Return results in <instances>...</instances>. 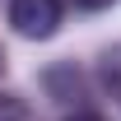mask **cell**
<instances>
[{
    "label": "cell",
    "mask_w": 121,
    "mask_h": 121,
    "mask_svg": "<svg viewBox=\"0 0 121 121\" xmlns=\"http://www.w3.org/2000/svg\"><path fill=\"white\" fill-rule=\"evenodd\" d=\"M9 23L19 37L47 42L60 28V0H9Z\"/></svg>",
    "instance_id": "6da1fadb"
},
{
    "label": "cell",
    "mask_w": 121,
    "mask_h": 121,
    "mask_svg": "<svg viewBox=\"0 0 121 121\" xmlns=\"http://www.w3.org/2000/svg\"><path fill=\"white\" fill-rule=\"evenodd\" d=\"M42 84H47V93H51V103H75L79 93H84V79H79L75 65H51L42 75Z\"/></svg>",
    "instance_id": "7a4b0ae2"
},
{
    "label": "cell",
    "mask_w": 121,
    "mask_h": 121,
    "mask_svg": "<svg viewBox=\"0 0 121 121\" xmlns=\"http://www.w3.org/2000/svg\"><path fill=\"white\" fill-rule=\"evenodd\" d=\"M0 121H28V107L14 93H0Z\"/></svg>",
    "instance_id": "3957f363"
},
{
    "label": "cell",
    "mask_w": 121,
    "mask_h": 121,
    "mask_svg": "<svg viewBox=\"0 0 121 121\" xmlns=\"http://www.w3.org/2000/svg\"><path fill=\"white\" fill-rule=\"evenodd\" d=\"M75 9H107V5H117V0H70Z\"/></svg>",
    "instance_id": "277c9868"
},
{
    "label": "cell",
    "mask_w": 121,
    "mask_h": 121,
    "mask_svg": "<svg viewBox=\"0 0 121 121\" xmlns=\"http://www.w3.org/2000/svg\"><path fill=\"white\" fill-rule=\"evenodd\" d=\"M65 121H107V117H103V112H70Z\"/></svg>",
    "instance_id": "5b68a950"
},
{
    "label": "cell",
    "mask_w": 121,
    "mask_h": 121,
    "mask_svg": "<svg viewBox=\"0 0 121 121\" xmlns=\"http://www.w3.org/2000/svg\"><path fill=\"white\" fill-rule=\"evenodd\" d=\"M0 75H5V51H0Z\"/></svg>",
    "instance_id": "8992f818"
}]
</instances>
